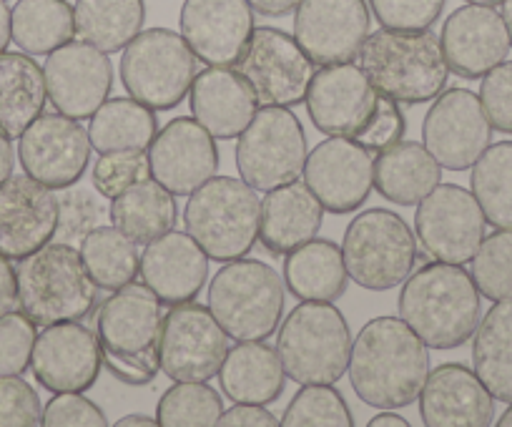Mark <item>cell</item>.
I'll list each match as a JSON object with an SVG mask.
<instances>
[{"label":"cell","instance_id":"1","mask_svg":"<svg viewBox=\"0 0 512 427\" xmlns=\"http://www.w3.org/2000/svg\"><path fill=\"white\" fill-rule=\"evenodd\" d=\"M307 111L317 131L352 139L367 151H384L405 139L407 119L395 98L372 86L357 63H334L314 73Z\"/></svg>","mask_w":512,"mask_h":427},{"label":"cell","instance_id":"2","mask_svg":"<svg viewBox=\"0 0 512 427\" xmlns=\"http://www.w3.org/2000/svg\"><path fill=\"white\" fill-rule=\"evenodd\" d=\"M347 375L364 405L410 407L430 375V350L402 317H374L352 342Z\"/></svg>","mask_w":512,"mask_h":427},{"label":"cell","instance_id":"3","mask_svg":"<svg viewBox=\"0 0 512 427\" xmlns=\"http://www.w3.org/2000/svg\"><path fill=\"white\" fill-rule=\"evenodd\" d=\"M400 317L427 347L455 350L480 325L482 294L462 264L427 262L402 284Z\"/></svg>","mask_w":512,"mask_h":427},{"label":"cell","instance_id":"4","mask_svg":"<svg viewBox=\"0 0 512 427\" xmlns=\"http://www.w3.org/2000/svg\"><path fill=\"white\" fill-rule=\"evenodd\" d=\"M164 317V302L146 284H126L101 304L96 332L103 365L118 382L144 387L156 380Z\"/></svg>","mask_w":512,"mask_h":427},{"label":"cell","instance_id":"5","mask_svg":"<svg viewBox=\"0 0 512 427\" xmlns=\"http://www.w3.org/2000/svg\"><path fill=\"white\" fill-rule=\"evenodd\" d=\"M357 58L372 86L405 106L435 101L450 81L442 43L430 28L369 33Z\"/></svg>","mask_w":512,"mask_h":427},{"label":"cell","instance_id":"6","mask_svg":"<svg viewBox=\"0 0 512 427\" xmlns=\"http://www.w3.org/2000/svg\"><path fill=\"white\" fill-rule=\"evenodd\" d=\"M18 307L36 327L83 322L98 304V287L81 252L68 242H48L21 259Z\"/></svg>","mask_w":512,"mask_h":427},{"label":"cell","instance_id":"7","mask_svg":"<svg viewBox=\"0 0 512 427\" xmlns=\"http://www.w3.org/2000/svg\"><path fill=\"white\" fill-rule=\"evenodd\" d=\"M284 289L277 269L259 259L226 262L209 282L211 314L236 342H262L277 332L284 314Z\"/></svg>","mask_w":512,"mask_h":427},{"label":"cell","instance_id":"8","mask_svg":"<svg viewBox=\"0 0 512 427\" xmlns=\"http://www.w3.org/2000/svg\"><path fill=\"white\" fill-rule=\"evenodd\" d=\"M284 372L297 385H334L352 352L349 322L332 302H302L287 314L277 337Z\"/></svg>","mask_w":512,"mask_h":427},{"label":"cell","instance_id":"9","mask_svg":"<svg viewBox=\"0 0 512 427\" xmlns=\"http://www.w3.org/2000/svg\"><path fill=\"white\" fill-rule=\"evenodd\" d=\"M262 201L244 179L214 176L189 194L184 209L186 232L216 262L246 257L259 239Z\"/></svg>","mask_w":512,"mask_h":427},{"label":"cell","instance_id":"10","mask_svg":"<svg viewBox=\"0 0 512 427\" xmlns=\"http://www.w3.org/2000/svg\"><path fill=\"white\" fill-rule=\"evenodd\" d=\"M349 279L369 292H390L415 272L417 239L390 209H367L349 222L342 239Z\"/></svg>","mask_w":512,"mask_h":427},{"label":"cell","instance_id":"11","mask_svg":"<svg viewBox=\"0 0 512 427\" xmlns=\"http://www.w3.org/2000/svg\"><path fill=\"white\" fill-rule=\"evenodd\" d=\"M199 58L171 28H149L123 48L121 83L126 93L154 111L176 109L191 91Z\"/></svg>","mask_w":512,"mask_h":427},{"label":"cell","instance_id":"12","mask_svg":"<svg viewBox=\"0 0 512 427\" xmlns=\"http://www.w3.org/2000/svg\"><path fill=\"white\" fill-rule=\"evenodd\" d=\"M307 134L287 106H264L236 141V169L256 191L297 181L307 164Z\"/></svg>","mask_w":512,"mask_h":427},{"label":"cell","instance_id":"13","mask_svg":"<svg viewBox=\"0 0 512 427\" xmlns=\"http://www.w3.org/2000/svg\"><path fill=\"white\" fill-rule=\"evenodd\" d=\"M234 68L254 88L262 106L287 109L307 101L309 86L317 73V66L304 53L297 38L272 26L254 28Z\"/></svg>","mask_w":512,"mask_h":427},{"label":"cell","instance_id":"14","mask_svg":"<svg viewBox=\"0 0 512 427\" xmlns=\"http://www.w3.org/2000/svg\"><path fill=\"white\" fill-rule=\"evenodd\" d=\"M485 224V214L475 194L460 184H437L417 204V242L435 262H472L485 239Z\"/></svg>","mask_w":512,"mask_h":427},{"label":"cell","instance_id":"15","mask_svg":"<svg viewBox=\"0 0 512 427\" xmlns=\"http://www.w3.org/2000/svg\"><path fill=\"white\" fill-rule=\"evenodd\" d=\"M229 352V335L209 307L184 302L171 307L161 332V372L174 382H209Z\"/></svg>","mask_w":512,"mask_h":427},{"label":"cell","instance_id":"16","mask_svg":"<svg viewBox=\"0 0 512 427\" xmlns=\"http://www.w3.org/2000/svg\"><path fill=\"white\" fill-rule=\"evenodd\" d=\"M492 141V124L470 88H447L422 121V144L442 169L467 171Z\"/></svg>","mask_w":512,"mask_h":427},{"label":"cell","instance_id":"17","mask_svg":"<svg viewBox=\"0 0 512 427\" xmlns=\"http://www.w3.org/2000/svg\"><path fill=\"white\" fill-rule=\"evenodd\" d=\"M91 139L76 119L63 114H41L18 141L23 174L53 191L76 186L91 161Z\"/></svg>","mask_w":512,"mask_h":427},{"label":"cell","instance_id":"18","mask_svg":"<svg viewBox=\"0 0 512 427\" xmlns=\"http://www.w3.org/2000/svg\"><path fill=\"white\" fill-rule=\"evenodd\" d=\"M372 28L367 0H302L294 38L314 66L349 63L359 56Z\"/></svg>","mask_w":512,"mask_h":427},{"label":"cell","instance_id":"19","mask_svg":"<svg viewBox=\"0 0 512 427\" xmlns=\"http://www.w3.org/2000/svg\"><path fill=\"white\" fill-rule=\"evenodd\" d=\"M304 184L329 214H354L374 189L372 151L352 139L329 136L314 146L304 164Z\"/></svg>","mask_w":512,"mask_h":427},{"label":"cell","instance_id":"20","mask_svg":"<svg viewBox=\"0 0 512 427\" xmlns=\"http://www.w3.org/2000/svg\"><path fill=\"white\" fill-rule=\"evenodd\" d=\"M43 76L53 109L76 121L91 119L113 88L111 58L86 41H68L48 53Z\"/></svg>","mask_w":512,"mask_h":427},{"label":"cell","instance_id":"21","mask_svg":"<svg viewBox=\"0 0 512 427\" xmlns=\"http://www.w3.org/2000/svg\"><path fill=\"white\" fill-rule=\"evenodd\" d=\"M36 382L48 392H86L103 370V347L98 332L83 322L43 327L31 355Z\"/></svg>","mask_w":512,"mask_h":427},{"label":"cell","instance_id":"22","mask_svg":"<svg viewBox=\"0 0 512 427\" xmlns=\"http://www.w3.org/2000/svg\"><path fill=\"white\" fill-rule=\"evenodd\" d=\"M151 176L174 196H189L219 169L216 139L189 116L171 119L149 146Z\"/></svg>","mask_w":512,"mask_h":427},{"label":"cell","instance_id":"23","mask_svg":"<svg viewBox=\"0 0 512 427\" xmlns=\"http://www.w3.org/2000/svg\"><path fill=\"white\" fill-rule=\"evenodd\" d=\"M58 229V196L28 174L0 184V254L11 262L46 247Z\"/></svg>","mask_w":512,"mask_h":427},{"label":"cell","instance_id":"24","mask_svg":"<svg viewBox=\"0 0 512 427\" xmlns=\"http://www.w3.org/2000/svg\"><path fill=\"white\" fill-rule=\"evenodd\" d=\"M181 36L206 66H234L254 33L249 0H184Z\"/></svg>","mask_w":512,"mask_h":427},{"label":"cell","instance_id":"25","mask_svg":"<svg viewBox=\"0 0 512 427\" xmlns=\"http://www.w3.org/2000/svg\"><path fill=\"white\" fill-rule=\"evenodd\" d=\"M447 66L460 78L475 81L507 61L510 33L505 18L492 6H467L450 13L440 33Z\"/></svg>","mask_w":512,"mask_h":427},{"label":"cell","instance_id":"26","mask_svg":"<svg viewBox=\"0 0 512 427\" xmlns=\"http://www.w3.org/2000/svg\"><path fill=\"white\" fill-rule=\"evenodd\" d=\"M420 415L427 427H487L495 420V397L475 370L462 362H445L427 375Z\"/></svg>","mask_w":512,"mask_h":427},{"label":"cell","instance_id":"27","mask_svg":"<svg viewBox=\"0 0 512 427\" xmlns=\"http://www.w3.org/2000/svg\"><path fill=\"white\" fill-rule=\"evenodd\" d=\"M139 274L166 307L194 302L209 279V254L189 232L171 229L164 237L146 244Z\"/></svg>","mask_w":512,"mask_h":427},{"label":"cell","instance_id":"28","mask_svg":"<svg viewBox=\"0 0 512 427\" xmlns=\"http://www.w3.org/2000/svg\"><path fill=\"white\" fill-rule=\"evenodd\" d=\"M191 114L214 139H236L259 111V98L236 68L209 66L196 73L189 91Z\"/></svg>","mask_w":512,"mask_h":427},{"label":"cell","instance_id":"29","mask_svg":"<svg viewBox=\"0 0 512 427\" xmlns=\"http://www.w3.org/2000/svg\"><path fill=\"white\" fill-rule=\"evenodd\" d=\"M324 206L302 181L267 191L259 219V242L272 257H287L322 229Z\"/></svg>","mask_w":512,"mask_h":427},{"label":"cell","instance_id":"30","mask_svg":"<svg viewBox=\"0 0 512 427\" xmlns=\"http://www.w3.org/2000/svg\"><path fill=\"white\" fill-rule=\"evenodd\" d=\"M221 395L231 402L246 405H272L282 397L287 385L279 352L267 340L239 342L234 350L226 352V360L219 370Z\"/></svg>","mask_w":512,"mask_h":427},{"label":"cell","instance_id":"31","mask_svg":"<svg viewBox=\"0 0 512 427\" xmlns=\"http://www.w3.org/2000/svg\"><path fill=\"white\" fill-rule=\"evenodd\" d=\"M442 179V166L420 141H397L379 151L374 186L382 199L397 206H417Z\"/></svg>","mask_w":512,"mask_h":427},{"label":"cell","instance_id":"32","mask_svg":"<svg viewBox=\"0 0 512 427\" xmlns=\"http://www.w3.org/2000/svg\"><path fill=\"white\" fill-rule=\"evenodd\" d=\"M284 282L302 302H337L349 284L342 247L332 239H309L284 259Z\"/></svg>","mask_w":512,"mask_h":427},{"label":"cell","instance_id":"33","mask_svg":"<svg viewBox=\"0 0 512 427\" xmlns=\"http://www.w3.org/2000/svg\"><path fill=\"white\" fill-rule=\"evenodd\" d=\"M48 101L43 66L28 53H0V129L11 139L43 114Z\"/></svg>","mask_w":512,"mask_h":427},{"label":"cell","instance_id":"34","mask_svg":"<svg viewBox=\"0 0 512 427\" xmlns=\"http://www.w3.org/2000/svg\"><path fill=\"white\" fill-rule=\"evenodd\" d=\"M111 201V224L136 244H149L164 237L179 222V206H176L174 194L161 186L154 176L128 186Z\"/></svg>","mask_w":512,"mask_h":427},{"label":"cell","instance_id":"35","mask_svg":"<svg viewBox=\"0 0 512 427\" xmlns=\"http://www.w3.org/2000/svg\"><path fill=\"white\" fill-rule=\"evenodd\" d=\"M472 370L495 400L512 402V299L487 309L472 335Z\"/></svg>","mask_w":512,"mask_h":427},{"label":"cell","instance_id":"36","mask_svg":"<svg viewBox=\"0 0 512 427\" xmlns=\"http://www.w3.org/2000/svg\"><path fill=\"white\" fill-rule=\"evenodd\" d=\"M159 134V116L136 98H108L91 116L88 139L98 154L106 151H149Z\"/></svg>","mask_w":512,"mask_h":427},{"label":"cell","instance_id":"37","mask_svg":"<svg viewBox=\"0 0 512 427\" xmlns=\"http://www.w3.org/2000/svg\"><path fill=\"white\" fill-rule=\"evenodd\" d=\"M76 36L103 53H118L146 23L144 0H76Z\"/></svg>","mask_w":512,"mask_h":427},{"label":"cell","instance_id":"38","mask_svg":"<svg viewBox=\"0 0 512 427\" xmlns=\"http://www.w3.org/2000/svg\"><path fill=\"white\" fill-rule=\"evenodd\" d=\"M13 41L28 56H48L76 36V13L68 0H18L11 8Z\"/></svg>","mask_w":512,"mask_h":427},{"label":"cell","instance_id":"39","mask_svg":"<svg viewBox=\"0 0 512 427\" xmlns=\"http://www.w3.org/2000/svg\"><path fill=\"white\" fill-rule=\"evenodd\" d=\"M139 244L118 227H96L81 239V259L98 289L116 292L136 279L141 267Z\"/></svg>","mask_w":512,"mask_h":427},{"label":"cell","instance_id":"40","mask_svg":"<svg viewBox=\"0 0 512 427\" xmlns=\"http://www.w3.org/2000/svg\"><path fill=\"white\" fill-rule=\"evenodd\" d=\"M472 194L485 222L495 229H512V141H497L472 164Z\"/></svg>","mask_w":512,"mask_h":427},{"label":"cell","instance_id":"41","mask_svg":"<svg viewBox=\"0 0 512 427\" xmlns=\"http://www.w3.org/2000/svg\"><path fill=\"white\" fill-rule=\"evenodd\" d=\"M224 412L219 392L206 382H174L161 395L156 422L164 427H211L219 425Z\"/></svg>","mask_w":512,"mask_h":427},{"label":"cell","instance_id":"42","mask_svg":"<svg viewBox=\"0 0 512 427\" xmlns=\"http://www.w3.org/2000/svg\"><path fill=\"white\" fill-rule=\"evenodd\" d=\"M284 427H352L354 417L342 392L332 385H302L292 397L284 415L279 417Z\"/></svg>","mask_w":512,"mask_h":427},{"label":"cell","instance_id":"43","mask_svg":"<svg viewBox=\"0 0 512 427\" xmlns=\"http://www.w3.org/2000/svg\"><path fill=\"white\" fill-rule=\"evenodd\" d=\"M472 279L490 302L512 299V229H495L472 257Z\"/></svg>","mask_w":512,"mask_h":427},{"label":"cell","instance_id":"44","mask_svg":"<svg viewBox=\"0 0 512 427\" xmlns=\"http://www.w3.org/2000/svg\"><path fill=\"white\" fill-rule=\"evenodd\" d=\"M151 164L146 151H106L91 169V181L103 199H116L128 186L149 179Z\"/></svg>","mask_w":512,"mask_h":427},{"label":"cell","instance_id":"45","mask_svg":"<svg viewBox=\"0 0 512 427\" xmlns=\"http://www.w3.org/2000/svg\"><path fill=\"white\" fill-rule=\"evenodd\" d=\"M36 325L23 312H8L0 317V377L23 375L31 367Z\"/></svg>","mask_w":512,"mask_h":427},{"label":"cell","instance_id":"46","mask_svg":"<svg viewBox=\"0 0 512 427\" xmlns=\"http://www.w3.org/2000/svg\"><path fill=\"white\" fill-rule=\"evenodd\" d=\"M447 0H369V11L382 28L425 31L440 21Z\"/></svg>","mask_w":512,"mask_h":427},{"label":"cell","instance_id":"47","mask_svg":"<svg viewBox=\"0 0 512 427\" xmlns=\"http://www.w3.org/2000/svg\"><path fill=\"white\" fill-rule=\"evenodd\" d=\"M103 214V204L88 189H63L58 194V242H76L86 237L91 229L98 227V219Z\"/></svg>","mask_w":512,"mask_h":427},{"label":"cell","instance_id":"48","mask_svg":"<svg viewBox=\"0 0 512 427\" xmlns=\"http://www.w3.org/2000/svg\"><path fill=\"white\" fill-rule=\"evenodd\" d=\"M43 422L41 397L21 375L0 377V427H36Z\"/></svg>","mask_w":512,"mask_h":427},{"label":"cell","instance_id":"49","mask_svg":"<svg viewBox=\"0 0 512 427\" xmlns=\"http://www.w3.org/2000/svg\"><path fill=\"white\" fill-rule=\"evenodd\" d=\"M480 101L492 129L512 134V61H502L482 76Z\"/></svg>","mask_w":512,"mask_h":427},{"label":"cell","instance_id":"50","mask_svg":"<svg viewBox=\"0 0 512 427\" xmlns=\"http://www.w3.org/2000/svg\"><path fill=\"white\" fill-rule=\"evenodd\" d=\"M46 427H106L108 420L101 407L81 392H56L43 407Z\"/></svg>","mask_w":512,"mask_h":427},{"label":"cell","instance_id":"51","mask_svg":"<svg viewBox=\"0 0 512 427\" xmlns=\"http://www.w3.org/2000/svg\"><path fill=\"white\" fill-rule=\"evenodd\" d=\"M221 427H277L279 420L274 412L264 405H246V402H234L231 410H224L219 417Z\"/></svg>","mask_w":512,"mask_h":427},{"label":"cell","instance_id":"52","mask_svg":"<svg viewBox=\"0 0 512 427\" xmlns=\"http://www.w3.org/2000/svg\"><path fill=\"white\" fill-rule=\"evenodd\" d=\"M18 304V272L11 259L0 254V317L13 312Z\"/></svg>","mask_w":512,"mask_h":427},{"label":"cell","instance_id":"53","mask_svg":"<svg viewBox=\"0 0 512 427\" xmlns=\"http://www.w3.org/2000/svg\"><path fill=\"white\" fill-rule=\"evenodd\" d=\"M302 0H249V6L254 8L259 16L267 18H284L289 13L297 11V6Z\"/></svg>","mask_w":512,"mask_h":427},{"label":"cell","instance_id":"54","mask_svg":"<svg viewBox=\"0 0 512 427\" xmlns=\"http://www.w3.org/2000/svg\"><path fill=\"white\" fill-rule=\"evenodd\" d=\"M13 166H16V151H13L11 136L0 129V184L11 179Z\"/></svg>","mask_w":512,"mask_h":427},{"label":"cell","instance_id":"55","mask_svg":"<svg viewBox=\"0 0 512 427\" xmlns=\"http://www.w3.org/2000/svg\"><path fill=\"white\" fill-rule=\"evenodd\" d=\"M11 41H13L11 8H8V0H0V53L8 51Z\"/></svg>","mask_w":512,"mask_h":427},{"label":"cell","instance_id":"56","mask_svg":"<svg viewBox=\"0 0 512 427\" xmlns=\"http://www.w3.org/2000/svg\"><path fill=\"white\" fill-rule=\"evenodd\" d=\"M369 427H410V420H405V417L397 415V412L387 410L382 412V415H374L372 420H369Z\"/></svg>","mask_w":512,"mask_h":427},{"label":"cell","instance_id":"57","mask_svg":"<svg viewBox=\"0 0 512 427\" xmlns=\"http://www.w3.org/2000/svg\"><path fill=\"white\" fill-rule=\"evenodd\" d=\"M116 425L118 427H154V425H159V422H156V417L126 415V417H121V420H118Z\"/></svg>","mask_w":512,"mask_h":427},{"label":"cell","instance_id":"58","mask_svg":"<svg viewBox=\"0 0 512 427\" xmlns=\"http://www.w3.org/2000/svg\"><path fill=\"white\" fill-rule=\"evenodd\" d=\"M502 18H505L507 33H510V43H512V0H502Z\"/></svg>","mask_w":512,"mask_h":427},{"label":"cell","instance_id":"59","mask_svg":"<svg viewBox=\"0 0 512 427\" xmlns=\"http://www.w3.org/2000/svg\"><path fill=\"white\" fill-rule=\"evenodd\" d=\"M497 425H500V427H512V402H510V405H507V410L500 415Z\"/></svg>","mask_w":512,"mask_h":427},{"label":"cell","instance_id":"60","mask_svg":"<svg viewBox=\"0 0 512 427\" xmlns=\"http://www.w3.org/2000/svg\"><path fill=\"white\" fill-rule=\"evenodd\" d=\"M467 3H475V6H500L502 0H467Z\"/></svg>","mask_w":512,"mask_h":427}]
</instances>
